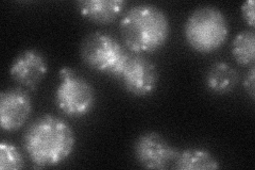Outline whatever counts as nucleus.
<instances>
[{
	"label": "nucleus",
	"instance_id": "nucleus-3",
	"mask_svg": "<svg viewBox=\"0 0 255 170\" xmlns=\"http://www.w3.org/2000/svg\"><path fill=\"white\" fill-rule=\"evenodd\" d=\"M229 25L218 7L201 5L189 14L184 23V37L191 49L209 54L226 44Z\"/></svg>",
	"mask_w": 255,
	"mask_h": 170
},
{
	"label": "nucleus",
	"instance_id": "nucleus-4",
	"mask_svg": "<svg viewBox=\"0 0 255 170\" xmlns=\"http://www.w3.org/2000/svg\"><path fill=\"white\" fill-rule=\"evenodd\" d=\"M131 53L118 40L106 32L94 31L80 45V56L85 65L115 79H119Z\"/></svg>",
	"mask_w": 255,
	"mask_h": 170
},
{
	"label": "nucleus",
	"instance_id": "nucleus-11",
	"mask_svg": "<svg viewBox=\"0 0 255 170\" xmlns=\"http://www.w3.org/2000/svg\"><path fill=\"white\" fill-rule=\"evenodd\" d=\"M238 72L228 63L212 64L205 75V86L210 92L217 95L232 93L238 84Z\"/></svg>",
	"mask_w": 255,
	"mask_h": 170
},
{
	"label": "nucleus",
	"instance_id": "nucleus-15",
	"mask_svg": "<svg viewBox=\"0 0 255 170\" xmlns=\"http://www.w3.org/2000/svg\"><path fill=\"white\" fill-rule=\"evenodd\" d=\"M241 14L244 21L250 28L255 27V14H254V1L253 0H246L242 4Z\"/></svg>",
	"mask_w": 255,
	"mask_h": 170
},
{
	"label": "nucleus",
	"instance_id": "nucleus-1",
	"mask_svg": "<svg viewBox=\"0 0 255 170\" xmlns=\"http://www.w3.org/2000/svg\"><path fill=\"white\" fill-rule=\"evenodd\" d=\"M22 145L37 167H55L73 155L76 135L67 121L52 114H44L28 126Z\"/></svg>",
	"mask_w": 255,
	"mask_h": 170
},
{
	"label": "nucleus",
	"instance_id": "nucleus-2",
	"mask_svg": "<svg viewBox=\"0 0 255 170\" xmlns=\"http://www.w3.org/2000/svg\"><path fill=\"white\" fill-rule=\"evenodd\" d=\"M119 32L130 51L135 54L153 53L168 42L170 22L158 6L141 3L125 13L119 23Z\"/></svg>",
	"mask_w": 255,
	"mask_h": 170
},
{
	"label": "nucleus",
	"instance_id": "nucleus-8",
	"mask_svg": "<svg viewBox=\"0 0 255 170\" xmlns=\"http://www.w3.org/2000/svg\"><path fill=\"white\" fill-rule=\"evenodd\" d=\"M31 97L22 87L9 88L0 94V125L4 132H15L25 126L32 113Z\"/></svg>",
	"mask_w": 255,
	"mask_h": 170
},
{
	"label": "nucleus",
	"instance_id": "nucleus-6",
	"mask_svg": "<svg viewBox=\"0 0 255 170\" xmlns=\"http://www.w3.org/2000/svg\"><path fill=\"white\" fill-rule=\"evenodd\" d=\"M134 157L146 169H167L177 157L178 150L157 132L141 133L134 143Z\"/></svg>",
	"mask_w": 255,
	"mask_h": 170
},
{
	"label": "nucleus",
	"instance_id": "nucleus-10",
	"mask_svg": "<svg viewBox=\"0 0 255 170\" xmlns=\"http://www.w3.org/2000/svg\"><path fill=\"white\" fill-rule=\"evenodd\" d=\"M78 10L83 17L98 25L115 21L124 11V0H81L77 2Z\"/></svg>",
	"mask_w": 255,
	"mask_h": 170
},
{
	"label": "nucleus",
	"instance_id": "nucleus-13",
	"mask_svg": "<svg viewBox=\"0 0 255 170\" xmlns=\"http://www.w3.org/2000/svg\"><path fill=\"white\" fill-rule=\"evenodd\" d=\"M231 53L241 66L253 65L255 61V34L253 30H244L233 38Z\"/></svg>",
	"mask_w": 255,
	"mask_h": 170
},
{
	"label": "nucleus",
	"instance_id": "nucleus-14",
	"mask_svg": "<svg viewBox=\"0 0 255 170\" xmlns=\"http://www.w3.org/2000/svg\"><path fill=\"white\" fill-rule=\"evenodd\" d=\"M25 167V158L18 147L13 143H0V169L19 170Z\"/></svg>",
	"mask_w": 255,
	"mask_h": 170
},
{
	"label": "nucleus",
	"instance_id": "nucleus-9",
	"mask_svg": "<svg viewBox=\"0 0 255 170\" xmlns=\"http://www.w3.org/2000/svg\"><path fill=\"white\" fill-rule=\"evenodd\" d=\"M48 72L45 55L36 49L21 51L13 60L10 76L16 84L28 91H36Z\"/></svg>",
	"mask_w": 255,
	"mask_h": 170
},
{
	"label": "nucleus",
	"instance_id": "nucleus-12",
	"mask_svg": "<svg viewBox=\"0 0 255 170\" xmlns=\"http://www.w3.org/2000/svg\"><path fill=\"white\" fill-rule=\"evenodd\" d=\"M174 168L179 170H216L220 168L219 161L205 148H187L178 151Z\"/></svg>",
	"mask_w": 255,
	"mask_h": 170
},
{
	"label": "nucleus",
	"instance_id": "nucleus-5",
	"mask_svg": "<svg viewBox=\"0 0 255 170\" xmlns=\"http://www.w3.org/2000/svg\"><path fill=\"white\" fill-rule=\"evenodd\" d=\"M60 82L55 88L54 101L68 117H84L95 109L96 92L93 85L70 67L59 71Z\"/></svg>",
	"mask_w": 255,
	"mask_h": 170
},
{
	"label": "nucleus",
	"instance_id": "nucleus-7",
	"mask_svg": "<svg viewBox=\"0 0 255 170\" xmlns=\"http://www.w3.org/2000/svg\"><path fill=\"white\" fill-rule=\"evenodd\" d=\"M119 80L128 93L141 98L155 92L159 74L155 63L141 54H131Z\"/></svg>",
	"mask_w": 255,
	"mask_h": 170
},
{
	"label": "nucleus",
	"instance_id": "nucleus-16",
	"mask_svg": "<svg viewBox=\"0 0 255 170\" xmlns=\"http://www.w3.org/2000/svg\"><path fill=\"white\" fill-rule=\"evenodd\" d=\"M243 86L246 93L249 95L251 100L253 101L255 98V67L253 65L246 74L243 81Z\"/></svg>",
	"mask_w": 255,
	"mask_h": 170
}]
</instances>
